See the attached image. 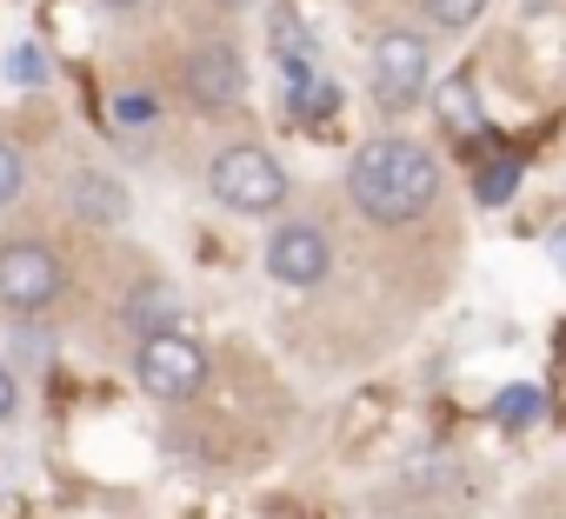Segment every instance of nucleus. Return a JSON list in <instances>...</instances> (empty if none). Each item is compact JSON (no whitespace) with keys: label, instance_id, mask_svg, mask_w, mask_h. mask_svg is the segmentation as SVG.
I'll return each instance as SVG.
<instances>
[{"label":"nucleus","instance_id":"1","mask_svg":"<svg viewBox=\"0 0 566 519\" xmlns=\"http://www.w3.org/2000/svg\"><path fill=\"white\" fill-rule=\"evenodd\" d=\"M347 187H354V206L367 220L407 226V220H420L440 200V167L413 140H367L354 153V167H347Z\"/></svg>","mask_w":566,"mask_h":519},{"label":"nucleus","instance_id":"2","mask_svg":"<svg viewBox=\"0 0 566 519\" xmlns=\"http://www.w3.org/2000/svg\"><path fill=\"white\" fill-rule=\"evenodd\" d=\"M207 187L233 213H280V200H287V173H280V160L260 153V147H227L207 167Z\"/></svg>","mask_w":566,"mask_h":519},{"label":"nucleus","instance_id":"3","mask_svg":"<svg viewBox=\"0 0 566 519\" xmlns=\"http://www.w3.org/2000/svg\"><path fill=\"white\" fill-rule=\"evenodd\" d=\"M134 367H140V386H147L154 400H193L200 380H207V353H200L180 327H167V333H140Z\"/></svg>","mask_w":566,"mask_h":519},{"label":"nucleus","instance_id":"4","mask_svg":"<svg viewBox=\"0 0 566 519\" xmlns=\"http://www.w3.org/2000/svg\"><path fill=\"white\" fill-rule=\"evenodd\" d=\"M61 300V260L41 240H14L0 246V307L14 314H41Z\"/></svg>","mask_w":566,"mask_h":519},{"label":"nucleus","instance_id":"5","mask_svg":"<svg viewBox=\"0 0 566 519\" xmlns=\"http://www.w3.org/2000/svg\"><path fill=\"white\" fill-rule=\"evenodd\" d=\"M374 94H380L387 114H407L427 94V41L420 34H407V28L380 34V47H374Z\"/></svg>","mask_w":566,"mask_h":519},{"label":"nucleus","instance_id":"6","mask_svg":"<svg viewBox=\"0 0 566 519\" xmlns=\"http://www.w3.org/2000/svg\"><path fill=\"white\" fill-rule=\"evenodd\" d=\"M327 267H334V246H327V233L321 226H280L273 240H266V274L280 280V287H314V280H327Z\"/></svg>","mask_w":566,"mask_h":519},{"label":"nucleus","instance_id":"7","mask_svg":"<svg viewBox=\"0 0 566 519\" xmlns=\"http://www.w3.org/2000/svg\"><path fill=\"white\" fill-rule=\"evenodd\" d=\"M180 87L193 94V107L227 114V107L240 100V87H247L240 54H233V47H193V54H187V67H180Z\"/></svg>","mask_w":566,"mask_h":519},{"label":"nucleus","instance_id":"8","mask_svg":"<svg viewBox=\"0 0 566 519\" xmlns=\"http://www.w3.org/2000/svg\"><path fill=\"white\" fill-rule=\"evenodd\" d=\"M74 213L81 220H101V226H114L120 213H127V193H120V180L114 173H74Z\"/></svg>","mask_w":566,"mask_h":519},{"label":"nucleus","instance_id":"9","mask_svg":"<svg viewBox=\"0 0 566 519\" xmlns=\"http://www.w3.org/2000/svg\"><path fill=\"white\" fill-rule=\"evenodd\" d=\"M127 320H134L140 333H167V327L180 320V300H174L167 287H147V294H134V307H127Z\"/></svg>","mask_w":566,"mask_h":519},{"label":"nucleus","instance_id":"10","mask_svg":"<svg viewBox=\"0 0 566 519\" xmlns=\"http://www.w3.org/2000/svg\"><path fill=\"white\" fill-rule=\"evenodd\" d=\"M493 413H500V426H533V420L546 413V393H539V386H506V393L493 400Z\"/></svg>","mask_w":566,"mask_h":519},{"label":"nucleus","instance_id":"11","mask_svg":"<svg viewBox=\"0 0 566 519\" xmlns=\"http://www.w3.org/2000/svg\"><path fill=\"white\" fill-rule=\"evenodd\" d=\"M513 187H520V160H493V167H480V180H473L480 206H506Z\"/></svg>","mask_w":566,"mask_h":519},{"label":"nucleus","instance_id":"12","mask_svg":"<svg viewBox=\"0 0 566 519\" xmlns=\"http://www.w3.org/2000/svg\"><path fill=\"white\" fill-rule=\"evenodd\" d=\"M420 8H427L433 28H473L486 14V0H420Z\"/></svg>","mask_w":566,"mask_h":519},{"label":"nucleus","instance_id":"13","mask_svg":"<svg viewBox=\"0 0 566 519\" xmlns=\"http://www.w3.org/2000/svg\"><path fill=\"white\" fill-rule=\"evenodd\" d=\"M8 81H14V87H41V81H48V54H41L34 41H21V47L8 54Z\"/></svg>","mask_w":566,"mask_h":519},{"label":"nucleus","instance_id":"14","mask_svg":"<svg viewBox=\"0 0 566 519\" xmlns=\"http://www.w3.org/2000/svg\"><path fill=\"white\" fill-rule=\"evenodd\" d=\"M334 100H340V94H334V81H314V74H307V81H294V114L321 120V114H334Z\"/></svg>","mask_w":566,"mask_h":519},{"label":"nucleus","instance_id":"15","mask_svg":"<svg viewBox=\"0 0 566 519\" xmlns=\"http://www.w3.org/2000/svg\"><path fill=\"white\" fill-rule=\"evenodd\" d=\"M440 120H447V127H473V134H480V107H473V94H467V87H447V94H440Z\"/></svg>","mask_w":566,"mask_h":519},{"label":"nucleus","instance_id":"16","mask_svg":"<svg viewBox=\"0 0 566 519\" xmlns=\"http://www.w3.org/2000/svg\"><path fill=\"white\" fill-rule=\"evenodd\" d=\"M21 187H28V167H21V153H14L8 140H0V206H8Z\"/></svg>","mask_w":566,"mask_h":519},{"label":"nucleus","instance_id":"17","mask_svg":"<svg viewBox=\"0 0 566 519\" xmlns=\"http://www.w3.org/2000/svg\"><path fill=\"white\" fill-rule=\"evenodd\" d=\"M114 114H120V120H154V100H140V94H120V100H114Z\"/></svg>","mask_w":566,"mask_h":519},{"label":"nucleus","instance_id":"18","mask_svg":"<svg viewBox=\"0 0 566 519\" xmlns=\"http://www.w3.org/2000/svg\"><path fill=\"white\" fill-rule=\"evenodd\" d=\"M14 406H21V393H14V373H8V367H0V426H8V420H14Z\"/></svg>","mask_w":566,"mask_h":519},{"label":"nucleus","instance_id":"19","mask_svg":"<svg viewBox=\"0 0 566 519\" xmlns=\"http://www.w3.org/2000/svg\"><path fill=\"white\" fill-rule=\"evenodd\" d=\"M107 8H140V0H107Z\"/></svg>","mask_w":566,"mask_h":519},{"label":"nucleus","instance_id":"20","mask_svg":"<svg viewBox=\"0 0 566 519\" xmlns=\"http://www.w3.org/2000/svg\"><path fill=\"white\" fill-rule=\"evenodd\" d=\"M559 267H566V240H559Z\"/></svg>","mask_w":566,"mask_h":519}]
</instances>
